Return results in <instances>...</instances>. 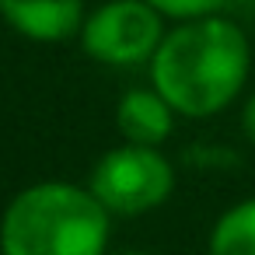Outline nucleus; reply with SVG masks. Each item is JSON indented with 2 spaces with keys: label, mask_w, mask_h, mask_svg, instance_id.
Instances as JSON below:
<instances>
[{
  "label": "nucleus",
  "mask_w": 255,
  "mask_h": 255,
  "mask_svg": "<svg viewBox=\"0 0 255 255\" xmlns=\"http://www.w3.org/2000/svg\"><path fill=\"white\" fill-rule=\"evenodd\" d=\"M147 67L150 88H157L178 116L210 119L241 95L252 49L234 21L213 14L168 28Z\"/></svg>",
  "instance_id": "f257e3e1"
},
{
  "label": "nucleus",
  "mask_w": 255,
  "mask_h": 255,
  "mask_svg": "<svg viewBox=\"0 0 255 255\" xmlns=\"http://www.w3.org/2000/svg\"><path fill=\"white\" fill-rule=\"evenodd\" d=\"M109 210L74 182H35L0 217V255H105Z\"/></svg>",
  "instance_id": "f03ea898"
},
{
  "label": "nucleus",
  "mask_w": 255,
  "mask_h": 255,
  "mask_svg": "<svg viewBox=\"0 0 255 255\" xmlns=\"http://www.w3.org/2000/svg\"><path fill=\"white\" fill-rule=\"evenodd\" d=\"M95 199L119 217H140L164 206L175 192V168L161 154V147L119 143L105 150L88 178Z\"/></svg>",
  "instance_id": "7ed1b4c3"
},
{
  "label": "nucleus",
  "mask_w": 255,
  "mask_h": 255,
  "mask_svg": "<svg viewBox=\"0 0 255 255\" xmlns=\"http://www.w3.org/2000/svg\"><path fill=\"white\" fill-rule=\"evenodd\" d=\"M164 32V18L147 0H105L84 18L81 49L105 67H136L154 60Z\"/></svg>",
  "instance_id": "20e7f679"
},
{
  "label": "nucleus",
  "mask_w": 255,
  "mask_h": 255,
  "mask_svg": "<svg viewBox=\"0 0 255 255\" xmlns=\"http://www.w3.org/2000/svg\"><path fill=\"white\" fill-rule=\"evenodd\" d=\"M4 18L21 39L67 42L84 28V0H0Z\"/></svg>",
  "instance_id": "39448f33"
},
{
  "label": "nucleus",
  "mask_w": 255,
  "mask_h": 255,
  "mask_svg": "<svg viewBox=\"0 0 255 255\" xmlns=\"http://www.w3.org/2000/svg\"><path fill=\"white\" fill-rule=\"evenodd\" d=\"M175 109L164 102L157 88H129L116 105V129L123 143L161 147L175 133Z\"/></svg>",
  "instance_id": "423d86ee"
},
{
  "label": "nucleus",
  "mask_w": 255,
  "mask_h": 255,
  "mask_svg": "<svg viewBox=\"0 0 255 255\" xmlns=\"http://www.w3.org/2000/svg\"><path fill=\"white\" fill-rule=\"evenodd\" d=\"M206 255H255V196L217 217L206 238Z\"/></svg>",
  "instance_id": "0eeeda50"
},
{
  "label": "nucleus",
  "mask_w": 255,
  "mask_h": 255,
  "mask_svg": "<svg viewBox=\"0 0 255 255\" xmlns=\"http://www.w3.org/2000/svg\"><path fill=\"white\" fill-rule=\"evenodd\" d=\"M147 4L171 21H196V18H213L227 0H147Z\"/></svg>",
  "instance_id": "6e6552de"
},
{
  "label": "nucleus",
  "mask_w": 255,
  "mask_h": 255,
  "mask_svg": "<svg viewBox=\"0 0 255 255\" xmlns=\"http://www.w3.org/2000/svg\"><path fill=\"white\" fill-rule=\"evenodd\" d=\"M241 133H245V140L255 147V91L245 98V109H241Z\"/></svg>",
  "instance_id": "1a4fd4ad"
},
{
  "label": "nucleus",
  "mask_w": 255,
  "mask_h": 255,
  "mask_svg": "<svg viewBox=\"0 0 255 255\" xmlns=\"http://www.w3.org/2000/svg\"><path fill=\"white\" fill-rule=\"evenodd\" d=\"M123 255H143V252H123Z\"/></svg>",
  "instance_id": "9d476101"
}]
</instances>
